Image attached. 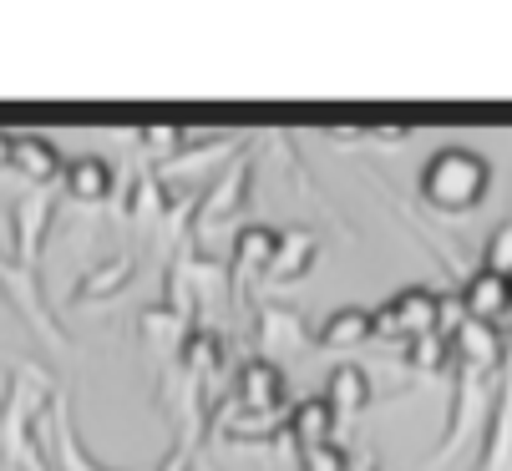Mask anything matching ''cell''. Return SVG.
<instances>
[{
    "label": "cell",
    "instance_id": "6da1fadb",
    "mask_svg": "<svg viewBox=\"0 0 512 471\" xmlns=\"http://www.w3.org/2000/svg\"><path fill=\"white\" fill-rule=\"evenodd\" d=\"M421 203L436 213H472L492 193V163L472 147H436L421 163Z\"/></svg>",
    "mask_w": 512,
    "mask_h": 471
},
{
    "label": "cell",
    "instance_id": "7a4b0ae2",
    "mask_svg": "<svg viewBox=\"0 0 512 471\" xmlns=\"http://www.w3.org/2000/svg\"><path fill=\"white\" fill-rule=\"evenodd\" d=\"M371 325H376V340H406V345L442 335V289L411 284V289L391 294L381 309H371Z\"/></svg>",
    "mask_w": 512,
    "mask_h": 471
},
{
    "label": "cell",
    "instance_id": "3957f363",
    "mask_svg": "<svg viewBox=\"0 0 512 471\" xmlns=\"http://www.w3.org/2000/svg\"><path fill=\"white\" fill-rule=\"evenodd\" d=\"M234 411L244 416H259V426H284L289 406H284V370L259 355V360H244V370L234 375Z\"/></svg>",
    "mask_w": 512,
    "mask_h": 471
},
{
    "label": "cell",
    "instance_id": "277c9868",
    "mask_svg": "<svg viewBox=\"0 0 512 471\" xmlns=\"http://www.w3.org/2000/svg\"><path fill=\"white\" fill-rule=\"evenodd\" d=\"M0 294L16 304V314H21V320H26L51 350H66V335H61L56 314H51V304H46V294H41V269H21V264H11V259H0Z\"/></svg>",
    "mask_w": 512,
    "mask_h": 471
},
{
    "label": "cell",
    "instance_id": "5b68a950",
    "mask_svg": "<svg viewBox=\"0 0 512 471\" xmlns=\"http://www.w3.org/2000/svg\"><path fill=\"white\" fill-rule=\"evenodd\" d=\"M51 218H56V198L46 188H31L21 203H11V264L41 269V249H46Z\"/></svg>",
    "mask_w": 512,
    "mask_h": 471
},
{
    "label": "cell",
    "instance_id": "8992f818",
    "mask_svg": "<svg viewBox=\"0 0 512 471\" xmlns=\"http://www.w3.org/2000/svg\"><path fill=\"white\" fill-rule=\"evenodd\" d=\"M249 178H254V168H249V163H234L224 178H218V183L208 188V198L193 208V233H198V239L218 233L234 213H244V208H249Z\"/></svg>",
    "mask_w": 512,
    "mask_h": 471
},
{
    "label": "cell",
    "instance_id": "52a82bcc",
    "mask_svg": "<svg viewBox=\"0 0 512 471\" xmlns=\"http://www.w3.org/2000/svg\"><path fill=\"white\" fill-rule=\"evenodd\" d=\"M457 299H462V309H467V320L497 325V320H507V314H512V279H502V274H492V269H472V274L462 279Z\"/></svg>",
    "mask_w": 512,
    "mask_h": 471
},
{
    "label": "cell",
    "instance_id": "ba28073f",
    "mask_svg": "<svg viewBox=\"0 0 512 471\" xmlns=\"http://www.w3.org/2000/svg\"><path fill=\"white\" fill-rule=\"evenodd\" d=\"M11 173L26 178L31 188H51L61 173H66V157L56 152L51 137H36V132H11Z\"/></svg>",
    "mask_w": 512,
    "mask_h": 471
},
{
    "label": "cell",
    "instance_id": "9c48e42d",
    "mask_svg": "<svg viewBox=\"0 0 512 471\" xmlns=\"http://www.w3.org/2000/svg\"><path fill=\"white\" fill-rule=\"evenodd\" d=\"M61 193L71 203H82V208H97L117 193V168L107 163V157L87 152V157H71L66 173H61Z\"/></svg>",
    "mask_w": 512,
    "mask_h": 471
},
{
    "label": "cell",
    "instance_id": "30bf717a",
    "mask_svg": "<svg viewBox=\"0 0 512 471\" xmlns=\"http://www.w3.org/2000/svg\"><path fill=\"white\" fill-rule=\"evenodd\" d=\"M452 355H457V365L462 370H477V375H492L497 365H502V330L497 325H477V320H462L452 335Z\"/></svg>",
    "mask_w": 512,
    "mask_h": 471
},
{
    "label": "cell",
    "instance_id": "8fae6325",
    "mask_svg": "<svg viewBox=\"0 0 512 471\" xmlns=\"http://www.w3.org/2000/svg\"><path fill=\"white\" fill-rule=\"evenodd\" d=\"M320 259V239L310 228H279V244H274V264H269V284H295L315 269Z\"/></svg>",
    "mask_w": 512,
    "mask_h": 471
},
{
    "label": "cell",
    "instance_id": "7c38bea8",
    "mask_svg": "<svg viewBox=\"0 0 512 471\" xmlns=\"http://www.w3.org/2000/svg\"><path fill=\"white\" fill-rule=\"evenodd\" d=\"M330 436H335V411H330L325 396H310V401H300V406H289V416H284V441L300 446V456L330 446Z\"/></svg>",
    "mask_w": 512,
    "mask_h": 471
},
{
    "label": "cell",
    "instance_id": "4fadbf2b",
    "mask_svg": "<svg viewBox=\"0 0 512 471\" xmlns=\"http://www.w3.org/2000/svg\"><path fill=\"white\" fill-rule=\"evenodd\" d=\"M274 244H279V233H274V228H259V223L239 228V233H234L229 269H234L239 279H264L269 264H274Z\"/></svg>",
    "mask_w": 512,
    "mask_h": 471
},
{
    "label": "cell",
    "instance_id": "5bb4252c",
    "mask_svg": "<svg viewBox=\"0 0 512 471\" xmlns=\"http://www.w3.org/2000/svg\"><path fill=\"white\" fill-rule=\"evenodd\" d=\"M325 401H330L335 416H360L365 406H371V375H365L355 360L335 365L330 380H325Z\"/></svg>",
    "mask_w": 512,
    "mask_h": 471
},
{
    "label": "cell",
    "instance_id": "9a60e30c",
    "mask_svg": "<svg viewBox=\"0 0 512 471\" xmlns=\"http://www.w3.org/2000/svg\"><path fill=\"white\" fill-rule=\"evenodd\" d=\"M477 401H482V375H477V370H462V380H457V406H452L447 441H442V451H436V461H452V456H457V446H462L467 431L477 426Z\"/></svg>",
    "mask_w": 512,
    "mask_h": 471
},
{
    "label": "cell",
    "instance_id": "2e32d148",
    "mask_svg": "<svg viewBox=\"0 0 512 471\" xmlns=\"http://www.w3.org/2000/svg\"><path fill=\"white\" fill-rule=\"evenodd\" d=\"M188 309L178 304H153V309H142V345L148 350H183L188 345Z\"/></svg>",
    "mask_w": 512,
    "mask_h": 471
},
{
    "label": "cell",
    "instance_id": "e0dca14e",
    "mask_svg": "<svg viewBox=\"0 0 512 471\" xmlns=\"http://www.w3.org/2000/svg\"><path fill=\"white\" fill-rule=\"evenodd\" d=\"M365 340H376L371 309H335L330 320L315 330V345H325V350H355Z\"/></svg>",
    "mask_w": 512,
    "mask_h": 471
},
{
    "label": "cell",
    "instance_id": "ac0fdd59",
    "mask_svg": "<svg viewBox=\"0 0 512 471\" xmlns=\"http://www.w3.org/2000/svg\"><path fill=\"white\" fill-rule=\"evenodd\" d=\"M127 279H132V259H127V254H117V259L97 264L77 289H71V304H97V299H107V294H122V289H127Z\"/></svg>",
    "mask_w": 512,
    "mask_h": 471
},
{
    "label": "cell",
    "instance_id": "d6986e66",
    "mask_svg": "<svg viewBox=\"0 0 512 471\" xmlns=\"http://www.w3.org/2000/svg\"><path fill=\"white\" fill-rule=\"evenodd\" d=\"M477 471H512V385L502 390V401H497V416H492L487 451H482Z\"/></svg>",
    "mask_w": 512,
    "mask_h": 471
},
{
    "label": "cell",
    "instance_id": "ffe728a7",
    "mask_svg": "<svg viewBox=\"0 0 512 471\" xmlns=\"http://www.w3.org/2000/svg\"><path fill=\"white\" fill-rule=\"evenodd\" d=\"M300 325H305V320H300L295 309H259V340H264V350H274V355L310 340Z\"/></svg>",
    "mask_w": 512,
    "mask_h": 471
},
{
    "label": "cell",
    "instance_id": "44dd1931",
    "mask_svg": "<svg viewBox=\"0 0 512 471\" xmlns=\"http://www.w3.org/2000/svg\"><path fill=\"white\" fill-rule=\"evenodd\" d=\"M127 208H132V218H163L168 213V188H163V178L153 173H142L137 183H132V198H127Z\"/></svg>",
    "mask_w": 512,
    "mask_h": 471
},
{
    "label": "cell",
    "instance_id": "7402d4cb",
    "mask_svg": "<svg viewBox=\"0 0 512 471\" xmlns=\"http://www.w3.org/2000/svg\"><path fill=\"white\" fill-rule=\"evenodd\" d=\"M482 269L512 279V218L492 228V239H487V254H482Z\"/></svg>",
    "mask_w": 512,
    "mask_h": 471
},
{
    "label": "cell",
    "instance_id": "603a6c76",
    "mask_svg": "<svg viewBox=\"0 0 512 471\" xmlns=\"http://www.w3.org/2000/svg\"><path fill=\"white\" fill-rule=\"evenodd\" d=\"M406 360H411L416 370H442V365L452 360V340H447V335H426V340H411Z\"/></svg>",
    "mask_w": 512,
    "mask_h": 471
},
{
    "label": "cell",
    "instance_id": "cb8c5ba5",
    "mask_svg": "<svg viewBox=\"0 0 512 471\" xmlns=\"http://www.w3.org/2000/svg\"><path fill=\"white\" fill-rule=\"evenodd\" d=\"M137 142L153 152V163H173V157L183 152V132H173V127H153V132H142Z\"/></svg>",
    "mask_w": 512,
    "mask_h": 471
},
{
    "label": "cell",
    "instance_id": "d4e9b609",
    "mask_svg": "<svg viewBox=\"0 0 512 471\" xmlns=\"http://www.w3.org/2000/svg\"><path fill=\"white\" fill-rule=\"evenodd\" d=\"M158 471H188V446H178V451H168V461H163Z\"/></svg>",
    "mask_w": 512,
    "mask_h": 471
},
{
    "label": "cell",
    "instance_id": "484cf974",
    "mask_svg": "<svg viewBox=\"0 0 512 471\" xmlns=\"http://www.w3.org/2000/svg\"><path fill=\"white\" fill-rule=\"evenodd\" d=\"M0 173H11V132H0Z\"/></svg>",
    "mask_w": 512,
    "mask_h": 471
},
{
    "label": "cell",
    "instance_id": "4316f807",
    "mask_svg": "<svg viewBox=\"0 0 512 471\" xmlns=\"http://www.w3.org/2000/svg\"><path fill=\"white\" fill-rule=\"evenodd\" d=\"M355 471H376V461H371V456H360V461H355Z\"/></svg>",
    "mask_w": 512,
    "mask_h": 471
}]
</instances>
